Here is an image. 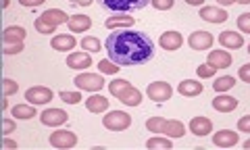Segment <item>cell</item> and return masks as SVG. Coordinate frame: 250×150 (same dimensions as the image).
<instances>
[{
    "label": "cell",
    "mask_w": 250,
    "mask_h": 150,
    "mask_svg": "<svg viewBox=\"0 0 250 150\" xmlns=\"http://www.w3.org/2000/svg\"><path fill=\"white\" fill-rule=\"evenodd\" d=\"M104 48L108 52V59L117 63L119 67H136V65H144L146 61L152 59L154 42L150 40V36L146 31L125 29L108 36Z\"/></svg>",
    "instance_id": "cell-1"
},
{
    "label": "cell",
    "mask_w": 250,
    "mask_h": 150,
    "mask_svg": "<svg viewBox=\"0 0 250 150\" xmlns=\"http://www.w3.org/2000/svg\"><path fill=\"white\" fill-rule=\"evenodd\" d=\"M108 13H131V11H140L150 2V0H96Z\"/></svg>",
    "instance_id": "cell-2"
},
{
    "label": "cell",
    "mask_w": 250,
    "mask_h": 150,
    "mask_svg": "<svg viewBox=\"0 0 250 150\" xmlns=\"http://www.w3.org/2000/svg\"><path fill=\"white\" fill-rule=\"evenodd\" d=\"M103 125L111 131H123L131 125V117L123 110H111L106 117H103Z\"/></svg>",
    "instance_id": "cell-3"
},
{
    "label": "cell",
    "mask_w": 250,
    "mask_h": 150,
    "mask_svg": "<svg viewBox=\"0 0 250 150\" xmlns=\"http://www.w3.org/2000/svg\"><path fill=\"white\" fill-rule=\"evenodd\" d=\"M73 82L80 90H88V92H100L104 86L103 75H96V73H80Z\"/></svg>",
    "instance_id": "cell-4"
},
{
    "label": "cell",
    "mask_w": 250,
    "mask_h": 150,
    "mask_svg": "<svg viewBox=\"0 0 250 150\" xmlns=\"http://www.w3.org/2000/svg\"><path fill=\"white\" fill-rule=\"evenodd\" d=\"M54 96V92L50 88H46V86H34V88H29L25 92V100L31 102V105H46V102H50Z\"/></svg>",
    "instance_id": "cell-5"
},
{
    "label": "cell",
    "mask_w": 250,
    "mask_h": 150,
    "mask_svg": "<svg viewBox=\"0 0 250 150\" xmlns=\"http://www.w3.org/2000/svg\"><path fill=\"white\" fill-rule=\"evenodd\" d=\"M48 140H50V146H54V148H73L77 144V136L69 129L54 131V133H50Z\"/></svg>",
    "instance_id": "cell-6"
},
{
    "label": "cell",
    "mask_w": 250,
    "mask_h": 150,
    "mask_svg": "<svg viewBox=\"0 0 250 150\" xmlns=\"http://www.w3.org/2000/svg\"><path fill=\"white\" fill-rule=\"evenodd\" d=\"M215 38L213 34H208V31H194V34H190V38H188V44H190L192 50H208L210 46H213Z\"/></svg>",
    "instance_id": "cell-7"
},
{
    "label": "cell",
    "mask_w": 250,
    "mask_h": 150,
    "mask_svg": "<svg viewBox=\"0 0 250 150\" xmlns=\"http://www.w3.org/2000/svg\"><path fill=\"white\" fill-rule=\"evenodd\" d=\"M146 94H148V98L154 100V102H165L171 98L173 90H171V86L167 82H154V84L148 86Z\"/></svg>",
    "instance_id": "cell-8"
},
{
    "label": "cell",
    "mask_w": 250,
    "mask_h": 150,
    "mask_svg": "<svg viewBox=\"0 0 250 150\" xmlns=\"http://www.w3.org/2000/svg\"><path fill=\"white\" fill-rule=\"evenodd\" d=\"M67 119H69V115L65 113V110H61V108H46L44 113L40 115V121L44 125H50V128H59V125L67 123Z\"/></svg>",
    "instance_id": "cell-9"
},
{
    "label": "cell",
    "mask_w": 250,
    "mask_h": 150,
    "mask_svg": "<svg viewBox=\"0 0 250 150\" xmlns=\"http://www.w3.org/2000/svg\"><path fill=\"white\" fill-rule=\"evenodd\" d=\"M219 44L223 46V48H229V50H238L244 46V38L242 34H236V31H221L219 34Z\"/></svg>",
    "instance_id": "cell-10"
},
{
    "label": "cell",
    "mask_w": 250,
    "mask_h": 150,
    "mask_svg": "<svg viewBox=\"0 0 250 150\" xmlns=\"http://www.w3.org/2000/svg\"><path fill=\"white\" fill-rule=\"evenodd\" d=\"M159 44H161L163 50H171V52H173V50L182 48L184 38H182V34H179V31H165V34L161 36Z\"/></svg>",
    "instance_id": "cell-11"
},
{
    "label": "cell",
    "mask_w": 250,
    "mask_h": 150,
    "mask_svg": "<svg viewBox=\"0 0 250 150\" xmlns=\"http://www.w3.org/2000/svg\"><path fill=\"white\" fill-rule=\"evenodd\" d=\"M238 140H240V136H238L236 131L221 129V131H217L215 136H213V144L219 146V148H231V146L238 144Z\"/></svg>",
    "instance_id": "cell-12"
},
{
    "label": "cell",
    "mask_w": 250,
    "mask_h": 150,
    "mask_svg": "<svg viewBox=\"0 0 250 150\" xmlns=\"http://www.w3.org/2000/svg\"><path fill=\"white\" fill-rule=\"evenodd\" d=\"M190 131L194 133V136H208L210 131H213V123H210L208 117H194V119L190 121Z\"/></svg>",
    "instance_id": "cell-13"
},
{
    "label": "cell",
    "mask_w": 250,
    "mask_h": 150,
    "mask_svg": "<svg viewBox=\"0 0 250 150\" xmlns=\"http://www.w3.org/2000/svg\"><path fill=\"white\" fill-rule=\"evenodd\" d=\"M67 27L73 31V34H82V31H88L92 27V19L88 15H71L67 21Z\"/></svg>",
    "instance_id": "cell-14"
},
{
    "label": "cell",
    "mask_w": 250,
    "mask_h": 150,
    "mask_svg": "<svg viewBox=\"0 0 250 150\" xmlns=\"http://www.w3.org/2000/svg\"><path fill=\"white\" fill-rule=\"evenodd\" d=\"M200 17L208 23H223L228 21L229 15L223 9H219V6H205V9H200Z\"/></svg>",
    "instance_id": "cell-15"
},
{
    "label": "cell",
    "mask_w": 250,
    "mask_h": 150,
    "mask_svg": "<svg viewBox=\"0 0 250 150\" xmlns=\"http://www.w3.org/2000/svg\"><path fill=\"white\" fill-rule=\"evenodd\" d=\"M208 65L217 69H228L231 65V54L228 50H210L208 52Z\"/></svg>",
    "instance_id": "cell-16"
},
{
    "label": "cell",
    "mask_w": 250,
    "mask_h": 150,
    "mask_svg": "<svg viewBox=\"0 0 250 150\" xmlns=\"http://www.w3.org/2000/svg\"><path fill=\"white\" fill-rule=\"evenodd\" d=\"M25 36H27L25 27H21V25H11V27L4 29L2 40H4V46H6V44H19V42L25 40Z\"/></svg>",
    "instance_id": "cell-17"
},
{
    "label": "cell",
    "mask_w": 250,
    "mask_h": 150,
    "mask_svg": "<svg viewBox=\"0 0 250 150\" xmlns=\"http://www.w3.org/2000/svg\"><path fill=\"white\" fill-rule=\"evenodd\" d=\"M92 65V57L88 52H71L67 57V67L71 69H88Z\"/></svg>",
    "instance_id": "cell-18"
},
{
    "label": "cell",
    "mask_w": 250,
    "mask_h": 150,
    "mask_svg": "<svg viewBox=\"0 0 250 150\" xmlns=\"http://www.w3.org/2000/svg\"><path fill=\"white\" fill-rule=\"evenodd\" d=\"M52 48L54 50H61V52H67V50H73L75 48V38L71 34H57L52 38Z\"/></svg>",
    "instance_id": "cell-19"
},
{
    "label": "cell",
    "mask_w": 250,
    "mask_h": 150,
    "mask_svg": "<svg viewBox=\"0 0 250 150\" xmlns=\"http://www.w3.org/2000/svg\"><path fill=\"white\" fill-rule=\"evenodd\" d=\"M202 90H205V86L196 80H184L177 86V92L182 96H198V94H202Z\"/></svg>",
    "instance_id": "cell-20"
},
{
    "label": "cell",
    "mask_w": 250,
    "mask_h": 150,
    "mask_svg": "<svg viewBox=\"0 0 250 150\" xmlns=\"http://www.w3.org/2000/svg\"><path fill=\"white\" fill-rule=\"evenodd\" d=\"M236 107H238V100L233 96H225V94L223 96H217L213 100V108L219 110V113H231Z\"/></svg>",
    "instance_id": "cell-21"
},
{
    "label": "cell",
    "mask_w": 250,
    "mask_h": 150,
    "mask_svg": "<svg viewBox=\"0 0 250 150\" xmlns=\"http://www.w3.org/2000/svg\"><path fill=\"white\" fill-rule=\"evenodd\" d=\"M40 17L44 21L52 23V25H61V23H67L69 21V15L65 11H61V9H48V11H44Z\"/></svg>",
    "instance_id": "cell-22"
},
{
    "label": "cell",
    "mask_w": 250,
    "mask_h": 150,
    "mask_svg": "<svg viewBox=\"0 0 250 150\" xmlns=\"http://www.w3.org/2000/svg\"><path fill=\"white\" fill-rule=\"evenodd\" d=\"M104 25L108 29H119V27H131L134 25V17H127L125 13L121 15H113V17H108Z\"/></svg>",
    "instance_id": "cell-23"
},
{
    "label": "cell",
    "mask_w": 250,
    "mask_h": 150,
    "mask_svg": "<svg viewBox=\"0 0 250 150\" xmlns=\"http://www.w3.org/2000/svg\"><path fill=\"white\" fill-rule=\"evenodd\" d=\"M85 108H88L90 113H104V110L108 108V100L104 96L94 94V96H90L88 100H85Z\"/></svg>",
    "instance_id": "cell-24"
},
{
    "label": "cell",
    "mask_w": 250,
    "mask_h": 150,
    "mask_svg": "<svg viewBox=\"0 0 250 150\" xmlns=\"http://www.w3.org/2000/svg\"><path fill=\"white\" fill-rule=\"evenodd\" d=\"M186 133V128L182 121H175V119H169L165 123V128H163V136L167 138H182Z\"/></svg>",
    "instance_id": "cell-25"
},
{
    "label": "cell",
    "mask_w": 250,
    "mask_h": 150,
    "mask_svg": "<svg viewBox=\"0 0 250 150\" xmlns=\"http://www.w3.org/2000/svg\"><path fill=\"white\" fill-rule=\"evenodd\" d=\"M119 100L123 102V105H127V107H138L140 102H142V92L136 90L134 86H131V88H127V90L121 94Z\"/></svg>",
    "instance_id": "cell-26"
},
{
    "label": "cell",
    "mask_w": 250,
    "mask_h": 150,
    "mask_svg": "<svg viewBox=\"0 0 250 150\" xmlns=\"http://www.w3.org/2000/svg\"><path fill=\"white\" fill-rule=\"evenodd\" d=\"M36 107L31 105H17V107H13V117H17V119H23V121H27L31 119V117H36Z\"/></svg>",
    "instance_id": "cell-27"
},
{
    "label": "cell",
    "mask_w": 250,
    "mask_h": 150,
    "mask_svg": "<svg viewBox=\"0 0 250 150\" xmlns=\"http://www.w3.org/2000/svg\"><path fill=\"white\" fill-rule=\"evenodd\" d=\"M236 86V80L231 75H223V77H217V82L213 84V90L215 92H228Z\"/></svg>",
    "instance_id": "cell-28"
},
{
    "label": "cell",
    "mask_w": 250,
    "mask_h": 150,
    "mask_svg": "<svg viewBox=\"0 0 250 150\" xmlns=\"http://www.w3.org/2000/svg\"><path fill=\"white\" fill-rule=\"evenodd\" d=\"M127 88H131V84L127 80H113L111 84H108V92H111L115 98H119Z\"/></svg>",
    "instance_id": "cell-29"
},
{
    "label": "cell",
    "mask_w": 250,
    "mask_h": 150,
    "mask_svg": "<svg viewBox=\"0 0 250 150\" xmlns=\"http://www.w3.org/2000/svg\"><path fill=\"white\" fill-rule=\"evenodd\" d=\"M146 146H148V148H165V150H171L173 142H171V138H167V136H156V138L148 140Z\"/></svg>",
    "instance_id": "cell-30"
},
{
    "label": "cell",
    "mask_w": 250,
    "mask_h": 150,
    "mask_svg": "<svg viewBox=\"0 0 250 150\" xmlns=\"http://www.w3.org/2000/svg\"><path fill=\"white\" fill-rule=\"evenodd\" d=\"M167 119L165 117H150V119L146 121V128L150 133H163V128H165Z\"/></svg>",
    "instance_id": "cell-31"
},
{
    "label": "cell",
    "mask_w": 250,
    "mask_h": 150,
    "mask_svg": "<svg viewBox=\"0 0 250 150\" xmlns=\"http://www.w3.org/2000/svg\"><path fill=\"white\" fill-rule=\"evenodd\" d=\"M98 69H100V73H106V75H115V73H117V71H119L121 67L117 65V63H113L111 59H108V61H100V63H98Z\"/></svg>",
    "instance_id": "cell-32"
},
{
    "label": "cell",
    "mask_w": 250,
    "mask_h": 150,
    "mask_svg": "<svg viewBox=\"0 0 250 150\" xmlns=\"http://www.w3.org/2000/svg\"><path fill=\"white\" fill-rule=\"evenodd\" d=\"M36 29L40 31V34H46V36H50V34H54V29H57V25H52V23H48V21H44L42 17H38L36 19Z\"/></svg>",
    "instance_id": "cell-33"
},
{
    "label": "cell",
    "mask_w": 250,
    "mask_h": 150,
    "mask_svg": "<svg viewBox=\"0 0 250 150\" xmlns=\"http://www.w3.org/2000/svg\"><path fill=\"white\" fill-rule=\"evenodd\" d=\"M61 100L67 102V105H77V102H82V94L80 92H69V90H62L61 94Z\"/></svg>",
    "instance_id": "cell-34"
},
{
    "label": "cell",
    "mask_w": 250,
    "mask_h": 150,
    "mask_svg": "<svg viewBox=\"0 0 250 150\" xmlns=\"http://www.w3.org/2000/svg\"><path fill=\"white\" fill-rule=\"evenodd\" d=\"M82 48L88 50V52H98L100 50V42L96 40V38L88 36V38H83V40H82Z\"/></svg>",
    "instance_id": "cell-35"
},
{
    "label": "cell",
    "mask_w": 250,
    "mask_h": 150,
    "mask_svg": "<svg viewBox=\"0 0 250 150\" xmlns=\"http://www.w3.org/2000/svg\"><path fill=\"white\" fill-rule=\"evenodd\" d=\"M196 73H198V77L200 80H208V77H213L215 73H217V67H213V65H200V67H196Z\"/></svg>",
    "instance_id": "cell-36"
},
{
    "label": "cell",
    "mask_w": 250,
    "mask_h": 150,
    "mask_svg": "<svg viewBox=\"0 0 250 150\" xmlns=\"http://www.w3.org/2000/svg\"><path fill=\"white\" fill-rule=\"evenodd\" d=\"M238 29L244 31V34H250V13H242L238 17Z\"/></svg>",
    "instance_id": "cell-37"
},
{
    "label": "cell",
    "mask_w": 250,
    "mask_h": 150,
    "mask_svg": "<svg viewBox=\"0 0 250 150\" xmlns=\"http://www.w3.org/2000/svg\"><path fill=\"white\" fill-rule=\"evenodd\" d=\"M156 11H169L173 9V0H150Z\"/></svg>",
    "instance_id": "cell-38"
},
{
    "label": "cell",
    "mask_w": 250,
    "mask_h": 150,
    "mask_svg": "<svg viewBox=\"0 0 250 150\" xmlns=\"http://www.w3.org/2000/svg\"><path fill=\"white\" fill-rule=\"evenodd\" d=\"M2 86H4V96H11V94H15L19 90V84L15 80H4Z\"/></svg>",
    "instance_id": "cell-39"
},
{
    "label": "cell",
    "mask_w": 250,
    "mask_h": 150,
    "mask_svg": "<svg viewBox=\"0 0 250 150\" xmlns=\"http://www.w3.org/2000/svg\"><path fill=\"white\" fill-rule=\"evenodd\" d=\"M238 129L244 131V133H250V115H244L238 119Z\"/></svg>",
    "instance_id": "cell-40"
},
{
    "label": "cell",
    "mask_w": 250,
    "mask_h": 150,
    "mask_svg": "<svg viewBox=\"0 0 250 150\" xmlns=\"http://www.w3.org/2000/svg\"><path fill=\"white\" fill-rule=\"evenodd\" d=\"M238 75H240V80H242V82L250 84V63H246V65H242V67H240Z\"/></svg>",
    "instance_id": "cell-41"
},
{
    "label": "cell",
    "mask_w": 250,
    "mask_h": 150,
    "mask_svg": "<svg viewBox=\"0 0 250 150\" xmlns=\"http://www.w3.org/2000/svg\"><path fill=\"white\" fill-rule=\"evenodd\" d=\"M23 50V42L19 44H6L4 46V54H19Z\"/></svg>",
    "instance_id": "cell-42"
},
{
    "label": "cell",
    "mask_w": 250,
    "mask_h": 150,
    "mask_svg": "<svg viewBox=\"0 0 250 150\" xmlns=\"http://www.w3.org/2000/svg\"><path fill=\"white\" fill-rule=\"evenodd\" d=\"M2 128H4V136H9V133H13L15 131V121L13 119H9V117H4V121H2Z\"/></svg>",
    "instance_id": "cell-43"
},
{
    "label": "cell",
    "mask_w": 250,
    "mask_h": 150,
    "mask_svg": "<svg viewBox=\"0 0 250 150\" xmlns=\"http://www.w3.org/2000/svg\"><path fill=\"white\" fill-rule=\"evenodd\" d=\"M46 0H19V4H23V6H40Z\"/></svg>",
    "instance_id": "cell-44"
},
{
    "label": "cell",
    "mask_w": 250,
    "mask_h": 150,
    "mask_svg": "<svg viewBox=\"0 0 250 150\" xmlns=\"http://www.w3.org/2000/svg\"><path fill=\"white\" fill-rule=\"evenodd\" d=\"M2 144H4V148H17V142L11 140L9 136H4V142H2Z\"/></svg>",
    "instance_id": "cell-45"
},
{
    "label": "cell",
    "mask_w": 250,
    "mask_h": 150,
    "mask_svg": "<svg viewBox=\"0 0 250 150\" xmlns=\"http://www.w3.org/2000/svg\"><path fill=\"white\" fill-rule=\"evenodd\" d=\"M71 4H77V6H90L94 0H69Z\"/></svg>",
    "instance_id": "cell-46"
},
{
    "label": "cell",
    "mask_w": 250,
    "mask_h": 150,
    "mask_svg": "<svg viewBox=\"0 0 250 150\" xmlns=\"http://www.w3.org/2000/svg\"><path fill=\"white\" fill-rule=\"evenodd\" d=\"M186 2L190 4V6H200L202 2H205V0H186Z\"/></svg>",
    "instance_id": "cell-47"
},
{
    "label": "cell",
    "mask_w": 250,
    "mask_h": 150,
    "mask_svg": "<svg viewBox=\"0 0 250 150\" xmlns=\"http://www.w3.org/2000/svg\"><path fill=\"white\" fill-rule=\"evenodd\" d=\"M233 2H238V0H217V4H223V6L233 4Z\"/></svg>",
    "instance_id": "cell-48"
},
{
    "label": "cell",
    "mask_w": 250,
    "mask_h": 150,
    "mask_svg": "<svg viewBox=\"0 0 250 150\" xmlns=\"http://www.w3.org/2000/svg\"><path fill=\"white\" fill-rule=\"evenodd\" d=\"M9 4H11V0H2V6H4V9H9Z\"/></svg>",
    "instance_id": "cell-49"
},
{
    "label": "cell",
    "mask_w": 250,
    "mask_h": 150,
    "mask_svg": "<svg viewBox=\"0 0 250 150\" xmlns=\"http://www.w3.org/2000/svg\"><path fill=\"white\" fill-rule=\"evenodd\" d=\"M244 148H246V150H250V140H246V142H244Z\"/></svg>",
    "instance_id": "cell-50"
},
{
    "label": "cell",
    "mask_w": 250,
    "mask_h": 150,
    "mask_svg": "<svg viewBox=\"0 0 250 150\" xmlns=\"http://www.w3.org/2000/svg\"><path fill=\"white\" fill-rule=\"evenodd\" d=\"M240 4H250V0H238Z\"/></svg>",
    "instance_id": "cell-51"
},
{
    "label": "cell",
    "mask_w": 250,
    "mask_h": 150,
    "mask_svg": "<svg viewBox=\"0 0 250 150\" xmlns=\"http://www.w3.org/2000/svg\"><path fill=\"white\" fill-rule=\"evenodd\" d=\"M248 52H250V46H248Z\"/></svg>",
    "instance_id": "cell-52"
}]
</instances>
